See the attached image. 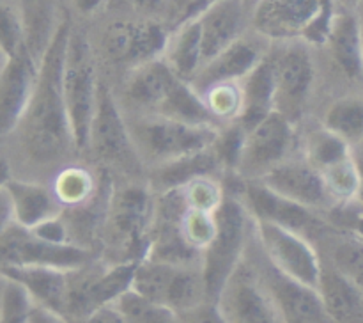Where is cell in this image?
Returning <instances> with one entry per match:
<instances>
[{"label": "cell", "mask_w": 363, "mask_h": 323, "mask_svg": "<svg viewBox=\"0 0 363 323\" xmlns=\"http://www.w3.org/2000/svg\"><path fill=\"white\" fill-rule=\"evenodd\" d=\"M34 307V298L20 283L2 275L0 323H27Z\"/></svg>", "instance_id": "cell-36"}, {"label": "cell", "mask_w": 363, "mask_h": 323, "mask_svg": "<svg viewBox=\"0 0 363 323\" xmlns=\"http://www.w3.org/2000/svg\"><path fill=\"white\" fill-rule=\"evenodd\" d=\"M163 60L170 66V70L183 80L190 82L197 77L201 67L204 66L202 57V34L199 18L177 23L176 28L170 32L169 43H167Z\"/></svg>", "instance_id": "cell-27"}, {"label": "cell", "mask_w": 363, "mask_h": 323, "mask_svg": "<svg viewBox=\"0 0 363 323\" xmlns=\"http://www.w3.org/2000/svg\"><path fill=\"white\" fill-rule=\"evenodd\" d=\"M241 199L254 219L279 224L301 234L318 224L312 209L275 194L261 181H243Z\"/></svg>", "instance_id": "cell-21"}, {"label": "cell", "mask_w": 363, "mask_h": 323, "mask_svg": "<svg viewBox=\"0 0 363 323\" xmlns=\"http://www.w3.org/2000/svg\"><path fill=\"white\" fill-rule=\"evenodd\" d=\"M354 13H357V18H358V25H360V34H362V41H363V0L360 4L357 6V9H354Z\"/></svg>", "instance_id": "cell-48"}, {"label": "cell", "mask_w": 363, "mask_h": 323, "mask_svg": "<svg viewBox=\"0 0 363 323\" xmlns=\"http://www.w3.org/2000/svg\"><path fill=\"white\" fill-rule=\"evenodd\" d=\"M354 155L353 146L337 137L325 126L308 133L305 141V160L323 173L335 163L344 162Z\"/></svg>", "instance_id": "cell-32"}, {"label": "cell", "mask_w": 363, "mask_h": 323, "mask_svg": "<svg viewBox=\"0 0 363 323\" xmlns=\"http://www.w3.org/2000/svg\"><path fill=\"white\" fill-rule=\"evenodd\" d=\"M337 2H339V6H342L344 9L354 11V9H357L358 4L362 2V0H337Z\"/></svg>", "instance_id": "cell-47"}, {"label": "cell", "mask_w": 363, "mask_h": 323, "mask_svg": "<svg viewBox=\"0 0 363 323\" xmlns=\"http://www.w3.org/2000/svg\"><path fill=\"white\" fill-rule=\"evenodd\" d=\"M209 112L218 124H233L240 117L243 109V87L241 82H225L216 84L202 92Z\"/></svg>", "instance_id": "cell-33"}, {"label": "cell", "mask_w": 363, "mask_h": 323, "mask_svg": "<svg viewBox=\"0 0 363 323\" xmlns=\"http://www.w3.org/2000/svg\"><path fill=\"white\" fill-rule=\"evenodd\" d=\"M39 64L34 62L27 48L13 57H6L0 77V124L2 133L18 130L38 82Z\"/></svg>", "instance_id": "cell-17"}, {"label": "cell", "mask_w": 363, "mask_h": 323, "mask_svg": "<svg viewBox=\"0 0 363 323\" xmlns=\"http://www.w3.org/2000/svg\"><path fill=\"white\" fill-rule=\"evenodd\" d=\"M216 217V234L202 252L201 270L208 300L218 302L223 288L245 261L247 234L252 229V215L243 199L227 194Z\"/></svg>", "instance_id": "cell-4"}, {"label": "cell", "mask_w": 363, "mask_h": 323, "mask_svg": "<svg viewBox=\"0 0 363 323\" xmlns=\"http://www.w3.org/2000/svg\"><path fill=\"white\" fill-rule=\"evenodd\" d=\"M138 263L117 261L99 268L87 265L71 272L66 316L69 314L80 322L98 309L116 305L133 288Z\"/></svg>", "instance_id": "cell-8"}, {"label": "cell", "mask_w": 363, "mask_h": 323, "mask_svg": "<svg viewBox=\"0 0 363 323\" xmlns=\"http://www.w3.org/2000/svg\"><path fill=\"white\" fill-rule=\"evenodd\" d=\"M268 53L269 50L266 39H262L255 32L252 35L245 34L243 38L233 43L229 48L218 53L215 59L206 62L197 73V77L191 80V85L202 94L206 89L216 84L243 82L262 62V59Z\"/></svg>", "instance_id": "cell-18"}, {"label": "cell", "mask_w": 363, "mask_h": 323, "mask_svg": "<svg viewBox=\"0 0 363 323\" xmlns=\"http://www.w3.org/2000/svg\"><path fill=\"white\" fill-rule=\"evenodd\" d=\"M27 323H28V322H27Z\"/></svg>", "instance_id": "cell-50"}, {"label": "cell", "mask_w": 363, "mask_h": 323, "mask_svg": "<svg viewBox=\"0 0 363 323\" xmlns=\"http://www.w3.org/2000/svg\"><path fill=\"white\" fill-rule=\"evenodd\" d=\"M229 323H284L257 270L241 263L218 298Z\"/></svg>", "instance_id": "cell-14"}, {"label": "cell", "mask_w": 363, "mask_h": 323, "mask_svg": "<svg viewBox=\"0 0 363 323\" xmlns=\"http://www.w3.org/2000/svg\"><path fill=\"white\" fill-rule=\"evenodd\" d=\"M202 34L204 64L229 48L245 35L250 25V7L247 0H215L197 14Z\"/></svg>", "instance_id": "cell-20"}, {"label": "cell", "mask_w": 363, "mask_h": 323, "mask_svg": "<svg viewBox=\"0 0 363 323\" xmlns=\"http://www.w3.org/2000/svg\"><path fill=\"white\" fill-rule=\"evenodd\" d=\"M121 2L149 20H155V16H160L167 9L176 6V0H121Z\"/></svg>", "instance_id": "cell-42"}, {"label": "cell", "mask_w": 363, "mask_h": 323, "mask_svg": "<svg viewBox=\"0 0 363 323\" xmlns=\"http://www.w3.org/2000/svg\"><path fill=\"white\" fill-rule=\"evenodd\" d=\"M128 128L140 160L156 167L208 151L222 131L218 126H199L155 114H135Z\"/></svg>", "instance_id": "cell-3"}, {"label": "cell", "mask_w": 363, "mask_h": 323, "mask_svg": "<svg viewBox=\"0 0 363 323\" xmlns=\"http://www.w3.org/2000/svg\"><path fill=\"white\" fill-rule=\"evenodd\" d=\"M89 148L98 158L113 165L131 169L135 163L142 162L131 138L128 119L105 84L99 85L98 109L92 121Z\"/></svg>", "instance_id": "cell-13"}, {"label": "cell", "mask_w": 363, "mask_h": 323, "mask_svg": "<svg viewBox=\"0 0 363 323\" xmlns=\"http://www.w3.org/2000/svg\"><path fill=\"white\" fill-rule=\"evenodd\" d=\"M184 202L190 209L204 213H216L225 201L227 194L215 176H201L181 188Z\"/></svg>", "instance_id": "cell-35"}, {"label": "cell", "mask_w": 363, "mask_h": 323, "mask_svg": "<svg viewBox=\"0 0 363 323\" xmlns=\"http://www.w3.org/2000/svg\"><path fill=\"white\" fill-rule=\"evenodd\" d=\"M28 323H69L66 319V316L59 314L55 311H50V309L41 307V305H35L30 312V318Z\"/></svg>", "instance_id": "cell-44"}, {"label": "cell", "mask_w": 363, "mask_h": 323, "mask_svg": "<svg viewBox=\"0 0 363 323\" xmlns=\"http://www.w3.org/2000/svg\"><path fill=\"white\" fill-rule=\"evenodd\" d=\"M181 233H183L186 243L202 254L216 234L215 213H204L188 208L181 219Z\"/></svg>", "instance_id": "cell-38"}, {"label": "cell", "mask_w": 363, "mask_h": 323, "mask_svg": "<svg viewBox=\"0 0 363 323\" xmlns=\"http://www.w3.org/2000/svg\"><path fill=\"white\" fill-rule=\"evenodd\" d=\"M177 80L179 77L170 70L163 57H160L130 70L124 96L135 109V114H156Z\"/></svg>", "instance_id": "cell-22"}, {"label": "cell", "mask_w": 363, "mask_h": 323, "mask_svg": "<svg viewBox=\"0 0 363 323\" xmlns=\"http://www.w3.org/2000/svg\"><path fill=\"white\" fill-rule=\"evenodd\" d=\"M255 2H257V0H247V4H248V7H250V9H252V6H254Z\"/></svg>", "instance_id": "cell-49"}, {"label": "cell", "mask_w": 363, "mask_h": 323, "mask_svg": "<svg viewBox=\"0 0 363 323\" xmlns=\"http://www.w3.org/2000/svg\"><path fill=\"white\" fill-rule=\"evenodd\" d=\"M357 156V163H358V170H360V188H358V195H357V204L363 208V153H354Z\"/></svg>", "instance_id": "cell-46"}, {"label": "cell", "mask_w": 363, "mask_h": 323, "mask_svg": "<svg viewBox=\"0 0 363 323\" xmlns=\"http://www.w3.org/2000/svg\"><path fill=\"white\" fill-rule=\"evenodd\" d=\"M332 266L363 290V241L346 233L342 240L333 245Z\"/></svg>", "instance_id": "cell-37"}, {"label": "cell", "mask_w": 363, "mask_h": 323, "mask_svg": "<svg viewBox=\"0 0 363 323\" xmlns=\"http://www.w3.org/2000/svg\"><path fill=\"white\" fill-rule=\"evenodd\" d=\"M323 180L335 204H347L357 201L360 188V170H358L357 156L335 163L323 170Z\"/></svg>", "instance_id": "cell-34"}, {"label": "cell", "mask_w": 363, "mask_h": 323, "mask_svg": "<svg viewBox=\"0 0 363 323\" xmlns=\"http://www.w3.org/2000/svg\"><path fill=\"white\" fill-rule=\"evenodd\" d=\"M222 167L215 149L197 153L176 162L165 163L155 169V183L162 192L183 188L191 180L201 176H213Z\"/></svg>", "instance_id": "cell-29"}, {"label": "cell", "mask_w": 363, "mask_h": 323, "mask_svg": "<svg viewBox=\"0 0 363 323\" xmlns=\"http://www.w3.org/2000/svg\"><path fill=\"white\" fill-rule=\"evenodd\" d=\"M293 146L294 123L275 110L245 133L236 173L243 181H261L289 158Z\"/></svg>", "instance_id": "cell-10"}, {"label": "cell", "mask_w": 363, "mask_h": 323, "mask_svg": "<svg viewBox=\"0 0 363 323\" xmlns=\"http://www.w3.org/2000/svg\"><path fill=\"white\" fill-rule=\"evenodd\" d=\"M243 87V109L236 124L245 131L275 112V59L273 52L262 59V62L241 82Z\"/></svg>", "instance_id": "cell-24"}, {"label": "cell", "mask_w": 363, "mask_h": 323, "mask_svg": "<svg viewBox=\"0 0 363 323\" xmlns=\"http://www.w3.org/2000/svg\"><path fill=\"white\" fill-rule=\"evenodd\" d=\"M177 319H179V323H229L218 302L211 300H206L195 305L194 309L181 312V314H177Z\"/></svg>", "instance_id": "cell-41"}, {"label": "cell", "mask_w": 363, "mask_h": 323, "mask_svg": "<svg viewBox=\"0 0 363 323\" xmlns=\"http://www.w3.org/2000/svg\"><path fill=\"white\" fill-rule=\"evenodd\" d=\"M73 4L82 14H92L105 4V0H73Z\"/></svg>", "instance_id": "cell-45"}, {"label": "cell", "mask_w": 363, "mask_h": 323, "mask_svg": "<svg viewBox=\"0 0 363 323\" xmlns=\"http://www.w3.org/2000/svg\"><path fill=\"white\" fill-rule=\"evenodd\" d=\"M2 202V227L16 224L25 229H35L41 224L62 215L64 209L53 190L34 181H23L16 177L4 180Z\"/></svg>", "instance_id": "cell-16"}, {"label": "cell", "mask_w": 363, "mask_h": 323, "mask_svg": "<svg viewBox=\"0 0 363 323\" xmlns=\"http://www.w3.org/2000/svg\"><path fill=\"white\" fill-rule=\"evenodd\" d=\"M269 190L296 204L312 209H323L335 202L326 188L323 174L307 160L287 158L261 180Z\"/></svg>", "instance_id": "cell-19"}, {"label": "cell", "mask_w": 363, "mask_h": 323, "mask_svg": "<svg viewBox=\"0 0 363 323\" xmlns=\"http://www.w3.org/2000/svg\"><path fill=\"white\" fill-rule=\"evenodd\" d=\"M2 266H46L74 272L91 265V248L80 243H53L30 229L11 224L0 236Z\"/></svg>", "instance_id": "cell-9"}, {"label": "cell", "mask_w": 363, "mask_h": 323, "mask_svg": "<svg viewBox=\"0 0 363 323\" xmlns=\"http://www.w3.org/2000/svg\"><path fill=\"white\" fill-rule=\"evenodd\" d=\"M80 323H130L126 316L121 312L117 305H108V307H101L89 314L87 318L80 319Z\"/></svg>", "instance_id": "cell-43"}, {"label": "cell", "mask_w": 363, "mask_h": 323, "mask_svg": "<svg viewBox=\"0 0 363 323\" xmlns=\"http://www.w3.org/2000/svg\"><path fill=\"white\" fill-rule=\"evenodd\" d=\"M181 268L183 266L142 259L135 272L131 290L151 304L170 311V302H172L174 291H176Z\"/></svg>", "instance_id": "cell-28"}, {"label": "cell", "mask_w": 363, "mask_h": 323, "mask_svg": "<svg viewBox=\"0 0 363 323\" xmlns=\"http://www.w3.org/2000/svg\"><path fill=\"white\" fill-rule=\"evenodd\" d=\"M170 32L158 20H119L108 25L103 35V48L112 62L128 70L163 57Z\"/></svg>", "instance_id": "cell-12"}, {"label": "cell", "mask_w": 363, "mask_h": 323, "mask_svg": "<svg viewBox=\"0 0 363 323\" xmlns=\"http://www.w3.org/2000/svg\"><path fill=\"white\" fill-rule=\"evenodd\" d=\"M99 82L91 43L80 31H71L64 59L62 87L77 149L89 148L99 98Z\"/></svg>", "instance_id": "cell-5"}, {"label": "cell", "mask_w": 363, "mask_h": 323, "mask_svg": "<svg viewBox=\"0 0 363 323\" xmlns=\"http://www.w3.org/2000/svg\"><path fill=\"white\" fill-rule=\"evenodd\" d=\"M330 319L335 323H357L363 316V290L335 266L323 268L318 286Z\"/></svg>", "instance_id": "cell-26"}, {"label": "cell", "mask_w": 363, "mask_h": 323, "mask_svg": "<svg viewBox=\"0 0 363 323\" xmlns=\"http://www.w3.org/2000/svg\"><path fill=\"white\" fill-rule=\"evenodd\" d=\"M2 275L20 283L34 298L35 305L66 316L71 272L46 266H2Z\"/></svg>", "instance_id": "cell-23"}, {"label": "cell", "mask_w": 363, "mask_h": 323, "mask_svg": "<svg viewBox=\"0 0 363 323\" xmlns=\"http://www.w3.org/2000/svg\"><path fill=\"white\" fill-rule=\"evenodd\" d=\"M71 31L73 28L62 21L53 32L39 62L35 89L18 126L25 151L39 163L57 162L71 149H77L62 87L64 59Z\"/></svg>", "instance_id": "cell-1"}, {"label": "cell", "mask_w": 363, "mask_h": 323, "mask_svg": "<svg viewBox=\"0 0 363 323\" xmlns=\"http://www.w3.org/2000/svg\"><path fill=\"white\" fill-rule=\"evenodd\" d=\"M257 273L284 323H332L318 288L291 279L266 258Z\"/></svg>", "instance_id": "cell-15"}, {"label": "cell", "mask_w": 363, "mask_h": 323, "mask_svg": "<svg viewBox=\"0 0 363 323\" xmlns=\"http://www.w3.org/2000/svg\"><path fill=\"white\" fill-rule=\"evenodd\" d=\"M308 45L289 43L273 52L275 59V110L296 123L307 106L315 80Z\"/></svg>", "instance_id": "cell-11"}, {"label": "cell", "mask_w": 363, "mask_h": 323, "mask_svg": "<svg viewBox=\"0 0 363 323\" xmlns=\"http://www.w3.org/2000/svg\"><path fill=\"white\" fill-rule=\"evenodd\" d=\"M326 46L339 70L347 78L363 82V41L354 11L342 9L337 13Z\"/></svg>", "instance_id": "cell-25"}, {"label": "cell", "mask_w": 363, "mask_h": 323, "mask_svg": "<svg viewBox=\"0 0 363 323\" xmlns=\"http://www.w3.org/2000/svg\"><path fill=\"white\" fill-rule=\"evenodd\" d=\"M337 13V0H257L250 9V27L268 43L321 46Z\"/></svg>", "instance_id": "cell-2"}, {"label": "cell", "mask_w": 363, "mask_h": 323, "mask_svg": "<svg viewBox=\"0 0 363 323\" xmlns=\"http://www.w3.org/2000/svg\"><path fill=\"white\" fill-rule=\"evenodd\" d=\"M52 190L62 208L78 209L91 204L98 194V181L85 167L71 165L57 174Z\"/></svg>", "instance_id": "cell-30"}, {"label": "cell", "mask_w": 363, "mask_h": 323, "mask_svg": "<svg viewBox=\"0 0 363 323\" xmlns=\"http://www.w3.org/2000/svg\"><path fill=\"white\" fill-rule=\"evenodd\" d=\"M155 213L156 197L145 185L128 183L112 190L106 202V233L124 261L147 258Z\"/></svg>", "instance_id": "cell-6"}, {"label": "cell", "mask_w": 363, "mask_h": 323, "mask_svg": "<svg viewBox=\"0 0 363 323\" xmlns=\"http://www.w3.org/2000/svg\"><path fill=\"white\" fill-rule=\"evenodd\" d=\"M323 126L354 146L363 141V98L346 96L330 105L323 117Z\"/></svg>", "instance_id": "cell-31"}, {"label": "cell", "mask_w": 363, "mask_h": 323, "mask_svg": "<svg viewBox=\"0 0 363 323\" xmlns=\"http://www.w3.org/2000/svg\"><path fill=\"white\" fill-rule=\"evenodd\" d=\"M25 31L14 6L2 4V59L13 57L25 50Z\"/></svg>", "instance_id": "cell-39"}, {"label": "cell", "mask_w": 363, "mask_h": 323, "mask_svg": "<svg viewBox=\"0 0 363 323\" xmlns=\"http://www.w3.org/2000/svg\"><path fill=\"white\" fill-rule=\"evenodd\" d=\"M333 222L339 224L347 234L358 238L363 241V208L357 202H347V204H337L332 215Z\"/></svg>", "instance_id": "cell-40"}, {"label": "cell", "mask_w": 363, "mask_h": 323, "mask_svg": "<svg viewBox=\"0 0 363 323\" xmlns=\"http://www.w3.org/2000/svg\"><path fill=\"white\" fill-rule=\"evenodd\" d=\"M252 229L257 238V243L261 245L262 256L277 270L307 286H319L325 266L314 245L303 234L254 217H252Z\"/></svg>", "instance_id": "cell-7"}]
</instances>
